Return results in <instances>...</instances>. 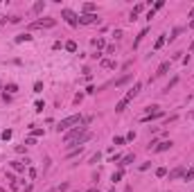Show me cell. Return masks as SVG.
Listing matches in <instances>:
<instances>
[{"label": "cell", "instance_id": "cell-9", "mask_svg": "<svg viewBox=\"0 0 194 192\" xmlns=\"http://www.w3.org/2000/svg\"><path fill=\"white\" fill-rule=\"evenodd\" d=\"M169 70V61H163L160 66H158V70H156V77H160V75H165Z\"/></svg>", "mask_w": 194, "mask_h": 192}, {"label": "cell", "instance_id": "cell-32", "mask_svg": "<svg viewBox=\"0 0 194 192\" xmlns=\"http://www.w3.org/2000/svg\"><path fill=\"white\" fill-rule=\"evenodd\" d=\"M187 16H190V18H194V7L190 9V14H187Z\"/></svg>", "mask_w": 194, "mask_h": 192}, {"label": "cell", "instance_id": "cell-6", "mask_svg": "<svg viewBox=\"0 0 194 192\" xmlns=\"http://www.w3.org/2000/svg\"><path fill=\"white\" fill-rule=\"evenodd\" d=\"M54 25H56L54 18H43V20H34L32 23V27H54Z\"/></svg>", "mask_w": 194, "mask_h": 192}, {"label": "cell", "instance_id": "cell-34", "mask_svg": "<svg viewBox=\"0 0 194 192\" xmlns=\"http://www.w3.org/2000/svg\"><path fill=\"white\" fill-rule=\"evenodd\" d=\"M124 192H131V185H127V188H124Z\"/></svg>", "mask_w": 194, "mask_h": 192}, {"label": "cell", "instance_id": "cell-30", "mask_svg": "<svg viewBox=\"0 0 194 192\" xmlns=\"http://www.w3.org/2000/svg\"><path fill=\"white\" fill-rule=\"evenodd\" d=\"M2 138H5V140H9V138H11V129H7V131H2Z\"/></svg>", "mask_w": 194, "mask_h": 192}, {"label": "cell", "instance_id": "cell-1", "mask_svg": "<svg viewBox=\"0 0 194 192\" xmlns=\"http://www.w3.org/2000/svg\"><path fill=\"white\" fill-rule=\"evenodd\" d=\"M88 118H81V115H70V118H63L56 124V131H66V129H70V127H75V124H86Z\"/></svg>", "mask_w": 194, "mask_h": 192}, {"label": "cell", "instance_id": "cell-20", "mask_svg": "<svg viewBox=\"0 0 194 192\" xmlns=\"http://www.w3.org/2000/svg\"><path fill=\"white\" fill-rule=\"evenodd\" d=\"M183 176H185V181H192V179H194V167H190V170H187Z\"/></svg>", "mask_w": 194, "mask_h": 192}, {"label": "cell", "instance_id": "cell-24", "mask_svg": "<svg viewBox=\"0 0 194 192\" xmlns=\"http://www.w3.org/2000/svg\"><path fill=\"white\" fill-rule=\"evenodd\" d=\"M43 90V84L41 81H36V84H34V93H41Z\"/></svg>", "mask_w": 194, "mask_h": 192}, {"label": "cell", "instance_id": "cell-3", "mask_svg": "<svg viewBox=\"0 0 194 192\" xmlns=\"http://www.w3.org/2000/svg\"><path fill=\"white\" fill-rule=\"evenodd\" d=\"M61 16L66 18V23H68L70 27H77V25H79V16H77L72 9H61Z\"/></svg>", "mask_w": 194, "mask_h": 192}, {"label": "cell", "instance_id": "cell-18", "mask_svg": "<svg viewBox=\"0 0 194 192\" xmlns=\"http://www.w3.org/2000/svg\"><path fill=\"white\" fill-rule=\"evenodd\" d=\"M95 9H97V7H95L93 2H86V5H84V11H86V14H93Z\"/></svg>", "mask_w": 194, "mask_h": 192}, {"label": "cell", "instance_id": "cell-26", "mask_svg": "<svg viewBox=\"0 0 194 192\" xmlns=\"http://www.w3.org/2000/svg\"><path fill=\"white\" fill-rule=\"evenodd\" d=\"M178 34H181V27H176V30H174V32H172V36H169V41H174V39H176V36H178Z\"/></svg>", "mask_w": 194, "mask_h": 192}, {"label": "cell", "instance_id": "cell-22", "mask_svg": "<svg viewBox=\"0 0 194 192\" xmlns=\"http://www.w3.org/2000/svg\"><path fill=\"white\" fill-rule=\"evenodd\" d=\"M124 140H127V138L117 136V138H113V145H115V147H117V145H124Z\"/></svg>", "mask_w": 194, "mask_h": 192}, {"label": "cell", "instance_id": "cell-4", "mask_svg": "<svg viewBox=\"0 0 194 192\" xmlns=\"http://www.w3.org/2000/svg\"><path fill=\"white\" fill-rule=\"evenodd\" d=\"M99 18H97V14H84L79 16V25H93V23H97Z\"/></svg>", "mask_w": 194, "mask_h": 192}, {"label": "cell", "instance_id": "cell-10", "mask_svg": "<svg viewBox=\"0 0 194 192\" xmlns=\"http://www.w3.org/2000/svg\"><path fill=\"white\" fill-rule=\"evenodd\" d=\"M127 106H129V102H127V100H124V97H122V100H120V102L115 104V111H117V113H122V111H124V109H127Z\"/></svg>", "mask_w": 194, "mask_h": 192}, {"label": "cell", "instance_id": "cell-25", "mask_svg": "<svg viewBox=\"0 0 194 192\" xmlns=\"http://www.w3.org/2000/svg\"><path fill=\"white\" fill-rule=\"evenodd\" d=\"M122 174H124L122 170H120V172H115V174H113V179H111V181H120V179H122Z\"/></svg>", "mask_w": 194, "mask_h": 192}, {"label": "cell", "instance_id": "cell-5", "mask_svg": "<svg viewBox=\"0 0 194 192\" xmlns=\"http://www.w3.org/2000/svg\"><path fill=\"white\" fill-rule=\"evenodd\" d=\"M140 90H142V84H140V81H135V84H133V88H131V90H127V95H124V100H127V102H131V100H133V97L138 95Z\"/></svg>", "mask_w": 194, "mask_h": 192}, {"label": "cell", "instance_id": "cell-11", "mask_svg": "<svg viewBox=\"0 0 194 192\" xmlns=\"http://www.w3.org/2000/svg\"><path fill=\"white\" fill-rule=\"evenodd\" d=\"M147 34H149V30H142V32L138 34V39H135V41H133V48H138V45H140V41H142V39H145V36H147Z\"/></svg>", "mask_w": 194, "mask_h": 192}, {"label": "cell", "instance_id": "cell-2", "mask_svg": "<svg viewBox=\"0 0 194 192\" xmlns=\"http://www.w3.org/2000/svg\"><path fill=\"white\" fill-rule=\"evenodd\" d=\"M84 133H86V127H84V124H79V127H75V129H70V131L66 133V138H63L66 147H68V145H72V142L77 140V138H81Z\"/></svg>", "mask_w": 194, "mask_h": 192}, {"label": "cell", "instance_id": "cell-16", "mask_svg": "<svg viewBox=\"0 0 194 192\" xmlns=\"http://www.w3.org/2000/svg\"><path fill=\"white\" fill-rule=\"evenodd\" d=\"M102 68H108V70H111V68H115V61H111V59H104V61H102Z\"/></svg>", "mask_w": 194, "mask_h": 192}, {"label": "cell", "instance_id": "cell-29", "mask_svg": "<svg viewBox=\"0 0 194 192\" xmlns=\"http://www.w3.org/2000/svg\"><path fill=\"white\" fill-rule=\"evenodd\" d=\"M163 7H165V0H158L156 7H153V11H156V9H163Z\"/></svg>", "mask_w": 194, "mask_h": 192}, {"label": "cell", "instance_id": "cell-35", "mask_svg": "<svg viewBox=\"0 0 194 192\" xmlns=\"http://www.w3.org/2000/svg\"><path fill=\"white\" fill-rule=\"evenodd\" d=\"M190 52H194V41H192V45H190Z\"/></svg>", "mask_w": 194, "mask_h": 192}, {"label": "cell", "instance_id": "cell-13", "mask_svg": "<svg viewBox=\"0 0 194 192\" xmlns=\"http://www.w3.org/2000/svg\"><path fill=\"white\" fill-rule=\"evenodd\" d=\"M165 41H167V36H165V34H163V36H158V41H156V45H153V50H160L163 45H165Z\"/></svg>", "mask_w": 194, "mask_h": 192}, {"label": "cell", "instance_id": "cell-38", "mask_svg": "<svg viewBox=\"0 0 194 192\" xmlns=\"http://www.w3.org/2000/svg\"><path fill=\"white\" fill-rule=\"evenodd\" d=\"M108 192H115V190H108Z\"/></svg>", "mask_w": 194, "mask_h": 192}, {"label": "cell", "instance_id": "cell-19", "mask_svg": "<svg viewBox=\"0 0 194 192\" xmlns=\"http://www.w3.org/2000/svg\"><path fill=\"white\" fill-rule=\"evenodd\" d=\"M43 7H45L43 2H34V7H32V11H34V14H38V11H43Z\"/></svg>", "mask_w": 194, "mask_h": 192}, {"label": "cell", "instance_id": "cell-15", "mask_svg": "<svg viewBox=\"0 0 194 192\" xmlns=\"http://www.w3.org/2000/svg\"><path fill=\"white\" fill-rule=\"evenodd\" d=\"M66 50L68 52H77V43H75V41H68V43H66Z\"/></svg>", "mask_w": 194, "mask_h": 192}, {"label": "cell", "instance_id": "cell-31", "mask_svg": "<svg viewBox=\"0 0 194 192\" xmlns=\"http://www.w3.org/2000/svg\"><path fill=\"white\" fill-rule=\"evenodd\" d=\"M32 136H43V129H32Z\"/></svg>", "mask_w": 194, "mask_h": 192}, {"label": "cell", "instance_id": "cell-36", "mask_svg": "<svg viewBox=\"0 0 194 192\" xmlns=\"http://www.w3.org/2000/svg\"><path fill=\"white\" fill-rule=\"evenodd\" d=\"M5 20H7V18H5V16H0V23H5Z\"/></svg>", "mask_w": 194, "mask_h": 192}, {"label": "cell", "instance_id": "cell-8", "mask_svg": "<svg viewBox=\"0 0 194 192\" xmlns=\"http://www.w3.org/2000/svg\"><path fill=\"white\" fill-rule=\"evenodd\" d=\"M185 174V167H176V170L169 172V181H174V179H178V176H183Z\"/></svg>", "mask_w": 194, "mask_h": 192}, {"label": "cell", "instance_id": "cell-37", "mask_svg": "<svg viewBox=\"0 0 194 192\" xmlns=\"http://www.w3.org/2000/svg\"><path fill=\"white\" fill-rule=\"evenodd\" d=\"M86 192H95V190H86Z\"/></svg>", "mask_w": 194, "mask_h": 192}, {"label": "cell", "instance_id": "cell-7", "mask_svg": "<svg viewBox=\"0 0 194 192\" xmlns=\"http://www.w3.org/2000/svg\"><path fill=\"white\" fill-rule=\"evenodd\" d=\"M172 140H163V142H158L156 145V147H153V152H156V154H160V152H167V149H172Z\"/></svg>", "mask_w": 194, "mask_h": 192}, {"label": "cell", "instance_id": "cell-12", "mask_svg": "<svg viewBox=\"0 0 194 192\" xmlns=\"http://www.w3.org/2000/svg\"><path fill=\"white\" fill-rule=\"evenodd\" d=\"M11 170H16V172H23V170H25L23 161H14V163H11Z\"/></svg>", "mask_w": 194, "mask_h": 192}, {"label": "cell", "instance_id": "cell-28", "mask_svg": "<svg viewBox=\"0 0 194 192\" xmlns=\"http://www.w3.org/2000/svg\"><path fill=\"white\" fill-rule=\"evenodd\" d=\"M95 45H97V50L104 48V39H95Z\"/></svg>", "mask_w": 194, "mask_h": 192}, {"label": "cell", "instance_id": "cell-17", "mask_svg": "<svg viewBox=\"0 0 194 192\" xmlns=\"http://www.w3.org/2000/svg\"><path fill=\"white\" fill-rule=\"evenodd\" d=\"M133 158H135L133 154H127V156L122 158V163H120V165H129V163H133Z\"/></svg>", "mask_w": 194, "mask_h": 192}, {"label": "cell", "instance_id": "cell-14", "mask_svg": "<svg viewBox=\"0 0 194 192\" xmlns=\"http://www.w3.org/2000/svg\"><path fill=\"white\" fill-rule=\"evenodd\" d=\"M23 41H32V36H30V34H18V36H16V43H23Z\"/></svg>", "mask_w": 194, "mask_h": 192}, {"label": "cell", "instance_id": "cell-23", "mask_svg": "<svg viewBox=\"0 0 194 192\" xmlns=\"http://www.w3.org/2000/svg\"><path fill=\"white\" fill-rule=\"evenodd\" d=\"M165 174H167V170H165V167H158V170H156V176H160V179H163Z\"/></svg>", "mask_w": 194, "mask_h": 192}, {"label": "cell", "instance_id": "cell-39", "mask_svg": "<svg viewBox=\"0 0 194 192\" xmlns=\"http://www.w3.org/2000/svg\"><path fill=\"white\" fill-rule=\"evenodd\" d=\"M192 115H194V113H192Z\"/></svg>", "mask_w": 194, "mask_h": 192}, {"label": "cell", "instance_id": "cell-33", "mask_svg": "<svg viewBox=\"0 0 194 192\" xmlns=\"http://www.w3.org/2000/svg\"><path fill=\"white\" fill-rule=\"evenodd\" d=\"M187 27H192V30H194V18L190 20V25H187Z\"/></svg>", "mask_w": 194, "mask_h": 192}, {"label": "cell", "instance_id": "cell-21", "mask_svg": "<svg viewBox=\"0 0 194 192\" xmlns=\"http://www.w3.org/2000/svg\"><path fill=\"white\" fill-rule=\"evenodd\" d=\"M129 79H131V75H127V77H120V79L115 81V86H124V84H127Z\"/></svg>", "mask_w": 194, "mask_h": 192}, {"label": "cell", "instance_id": "cell-27", "mask_svg": "<svg viewBox=\"0 0 194 192\" xmlns=\"http://www.w3.org/2000/svg\"><path fill=\"white\" fill-rule=\"evenodd\" d=\"M7 90L9 93H16V90H18V86H16V84H7Z\"/></svg>", "mask_w": 194, "mask_h": 192}]
</instances>
